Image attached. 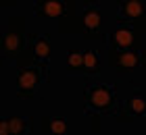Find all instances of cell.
Wrapping results in <instances>:
<instances>
[{"label":"cell","instance_id":"obj_1","mask_svg":"<svg viewBox=\"0 0 146 135\" xmlns=\"http://www.w3.org/2000/svg\"><path fill=\"white\" fill-rule=\"evenodd\" d=\"M84 112L88 114H111L117 108V85L115 83H88L84 87Z\"/></svg>","mask_w":146,"mask_h":135},{"label":"cell","instance_id":"obj_2","mask_svg":"<svg viewBox=\"0 0 146 135\" xmlns=\"http://www.w3.org/2000/svg\"><path fill=\"white\" fill-rule=\"evenodd\" d=\"M48 81V65L38 63L23 67L17 73V94L19 96H40V90Z\"/></svg>","mask_w":146,"mask_h":135},{"label":"cell","instance_id":"obj_3","mask_svg":"<svg viewBox=\"0 0 146 135\" xmlns=\"http://www.w3.org/2000/svg\"><path fill=\"white\" fill-rule=\"evenodd\" d=\"M82 25L88 38H98L100 36V27H102V9L98 6L94 0H88L82 9Z\"/></svg>","mask_w":146,"mask_h":135},{"label":"cell","instance_id":"obj_4","mask_svg":"<svg viewBox=\"0 0 146 135\" xmlns=\"http://www.w3.org/2000/svg\"><path fill=\"white\" fill-rule=\"evenodd\" d=\"M134 40H136V31L129 23H117L113 29L107 33V42L111 48H117V50H125V48H131L134 46Z\"/></svg>","mask_w":146,"mask_h":135},{"label":"cell","instance_id":"obj_5","mask_svg":"<svg viewBox=\"0 0 146 135\" xmlns=\"http://www.w3.org/2000/svg\"><path fill=\"white\" fill-rule=\"evenodd\" d=\"M117 67L119 71L127 73V71H134V69H140V67L146 65V52L142 48H125V50H119V56H117Z\"/></svg>","mask_w":146,"mask_h":135},{"label":"cell","instance_id":"obj_6","mask_svg":"<svg viewBox=\"0 0 146 135\" xmlns=\"http://www.w3.org/2000/svg\"><path fill=\"white\" fill-rule=\"evenodd\" d=\"M146 15V6L142 0H119L117 4V23H131L134 19Z\"/></svg>","mask_w":146,"mask_h":135},{"label":"cell","instance_id":"obj_7","mask_svg":"<svg viewBox=\"0 0 146 135\" xmlns=\"http://www.w3.org/2000/svg\"><path fill=\"white\" fill-rule=\"evenodd\" d=\"M69 11V4L67 0H36L34 2V13L36 17H63L67 15Z\"/></svg>","mask_w":146,"mask_h":135},{"label":"cell","instance_id":"obj_8","mask_svg":"<svg viewBox=\"0 0 146 135\" xmlns=\"http://www.w3.org/2000/svg\"><path fill=\"white\" fill-rule=\"evenodd\" d=\"M29 44L34 50V56L38 63H50L52 58V42L48 38V33H29Z\"/></svg>","mask_w":146,"mask_h":135},{"label":"cell","instance_id":"obj_9","mask_svg":"<svg viewBox=\"0 0 146 135\" xmlns=\"http://www.w3.org/2000/svg\"><path fill=\"white\" fill-rule=\"evenodd\" d=\"M123 106H125V110H127V114L134 117V119L146 117V92L138 90V87L131 90L129 96L123 100Z\"/></svg>","mask_w":146,"mask_h":135},{"label":"cell","instance_id":"obj_10","mask_svg":"<svg viewBox=\"0 0 146 135\" xmlns=\"http://www.w3.org/2000/svg\"><path fill=\"white\" fill-rule=\"evenodd\" d=\"M23 50V38L17 36L15 31H9L2 42V60L4 63H15L19 52Z\"/></svg>","mask_w":146,"mask_h":135},{"label":"cell","instance_id":"obj_11","mask_svg":"<svg viewBox=\"0 0 146 135\" xmlns=\"http://www.w3.org/2000/svg\"><path fill=\"white\" fill-rule=\"evenodd\" d=\"M67 63V75L77 77V75H86L84 73V52L82 50H69L65 56Z\"/></svg>","mask_w":146,"mask_h":135},{"label":"cell","instance_id":"obj_12","mask_svg":"<svg viewBox=\"0 0 146 135\" xmlns=\"http://www.w3.org/2000/svg\"><path fill=\"white\" fill-rule=\"evenodd\" d=\"M9 123H11V135H27L31 133V127H34L31 117H9Z\"/></svg>","mask_w":146,"mask_h":135},{"label":"cell","instance_id":"obj_13","mask_svg":"<svg viewBox=\"0 0 146 135\" xmlns=\"http://www.w3.org/2000/svg\"><path fill=\"white\" fill-rule=\"evenodd\" d=\"M100 71V54L98 50H86L84 52V73L88 75H96Z\"/></svg>","mask_w":146,"mask_h":135},{"label":"cell","instance_id":"obj_14","mask_svg":"<svg viewBox=\"0 0 146 135\" xmlns=\"http://www.w3.org/2000/svg\"><path fill=\"white\" fill-rule=\"evenodd\" d=\"M50 129H52V133H67V131H69L67 119H63V117H54V119L50 121Z\"/></svg>","mask_w":146,"mask_h":135},{"label":"cell","instance_id":"obj_15","mask_svg":"<svg viewBox=\"0 0 146 135\" xmlns=\"http://www.w3.org/2000/svg\"><path fill=\"white\" fill-rule=\"evenodd\" d=\"M0 133L2 135H11V123H9V117H4L0 121Z\"/></svg>","mask_w":146,"mask_h":135}]
</instances>
